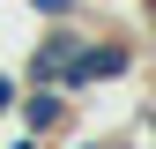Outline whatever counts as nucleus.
Returning <instances> with one entry per match:
<instances>
[{
  "label": "nucleus",
  "mask_w": 156,
  "mask_h": 149,
  "mask_svg": "<svg viewBox=\"0 0 156 149\" xmlns=\"http://www.w3.org/2000/svg\"><path fill=\"white\" fill-rule=\"evenodd\" d=\"M134 67H141V45L119 37V30H104V23H89V37H82V52H74V67H67L60 89L82 104V97H104V89L134 82Z\"/></svg>",
  "instance_id": "nucleus-1"
},
{
  "label": "nucleus",
  "mask_w": 156,
  "mask_h": 149,
  "mask_svg": "<svg viewBox=\"0 0 156 149\" xmlns=\"http://www.w3.org/2000/svg\"><path fill=\"white\" fill-rule=\"evenodd\" d=\"M74 119H82V104H74L67 89H52V82H23V104H15V127H23V134L60 142Z\"/></svg>",
  "instance_id": "nucleus-2"
},
{
  "label": "nucleus",
  "mask_w": 156,
  "mask_h": 149,
  "mask_svg": "<svg viewBox=\"0 0 156 149\" xmlns=\"http://www.w3.org/2000/svg\"><path fill=\"white\" fill-rule=\"evenodd\" d=\"M15 104H23V67H0V127H15Z\"/></svg>",
  "instance_id": "nucleus-3"
},
{
  "label": "nucleus",
  "mask_w": 156,
  "mask_h": 149,
  "mask_svg": "<svg viewBox=\"0 0 156 149\" xmlns=\"http://www.w3.org/2000/svg\"><path fill=\"white\" fill-rule=\"evenodd\" d=\"M134 134L156 149V97H141V104H134Z\"/></svg>",
  "instance_id": "nucleus-4"
},
{
  "label": "nucleus",
  "mask_w": 156,
  "mask_h": 149,
  "mask_svg": "<svg viewBox=\"0 0 156 149\" xmlns=\"http://www.w3.org/2000/svg\"><path fill=\"white\" fill-rule=\"evenodd\" d=\"M0 149H52V142H37V134H23V127H15V134L0 142Z\"/></svg>",
  "instance_id": "nucleus-5"
},
{
  "label": "nucleus",
  "mask_w": 156,
  "mask_h": 149,
  "mask_svg": "<svg viewBox=\"0 0 156 149\" xmlns=\"http://www.w3.org/2000/svg\"><path fill=\"white\" fill-rule=\"evenodd\" d=\"M134 8H141V23H149V37H156V0H134Z\"/></svg>",
  "instance_id": "nucleus-6"
}]
</instances>
